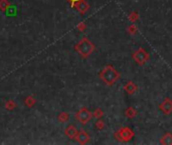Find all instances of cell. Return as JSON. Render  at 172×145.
<instances>
[{
  "label": "cell",
  "instance_id": "7a4b0ae2",
  "mask_svg": "<svg viewBox=\"0 0 172 145\" xmlns=\"http://www.w3.org/2000/svg\"><path fill=\"white\" fill-rule=\"evenodd\" d=\"M75 48L84 58H86L89 56H91L92 52L95 49V46H94V44L92 43V41L89 38L83 37L79 41V43L75 46Z\"/></svg>",
  "mask_w": 172,
  "mask_h": 145
},
{
  "label": "cell",
  "instance_id": "7402d4cb",
  "mask_svg": "<svg viewBox=\"0 0 172 145\" xmlns=\"http://www.w3.org/2000/svg\"><path fill=\"white\" fill-rule=\"evenodd\" d=\"M69 1H71V3H75V2H78V1H80V0H69Z\"/></svg>",
  "mask_w": 172,
  "mask_h": 145
},
{
  "label": "cell",
  "instance_id": "52a82bcc",
  "mask_svg": "<svg viewBox=\"0 0 172 145\" xmlns=\"http://www.w3.org/2000/svg\"><path fill=\"white\" fill-rule=\"evenodd\" d=\"M76 139H77L78 142L81 143V144H86V143H88L90 141V136L87 132L81 131V132H78Z\"/></svg>",
  "mask_w": 172,
  "mask_h": 145
},
{
  "label": "cell",
  "instance_id": "ba28073f",
  "mask_svg": "<svg viewBox=\"0 0 172 145\" xmlns=\"http://www.w3.org/2000/svg\"><path fill=\"white\" fill-rule=\"evenodd\" d=\"M77 134H78V130L75 125H69V126L67 127V129H65V135H67V137H69L71 139L76 138Z\"/></svg>",
  "mask_w": 172,
  "mask_h": 145
},
{
  "label": "cell",
  "instance_id": "8992f818",
  "mask_svg": "<svg viewBox=\"0 0 172 145\" xmlns=\"http://www.w3.org/2000/svg\"><path fill=\"white\" fill-rule=\"evenodd\" d=\"M159 108L164 114L169 115L170 113L172 112V102L170 101V99L166 98L165 100H164V102L162 103V104H160Z\"/></svg>",
  "mask_w": 172,
  "mask_h": 145
},
{
  "label": "cell",
  "instance_id": "5b68a950",
  "mask_svg": "<svg viewBox=\"0 0 172 145\" xmlns=\"http://www.w3.org/2000/svg\"><path fill=\"white\" fill-rule=\"evenodd\" d=\"M133 58H134V60H135V62H137V64H139L142 66V64H144L148 60L149 56H148L147 52L144 50V48L140 47L139 49H138L137 51L133 54Z\"/></svg>",
  "mask_w": 172,
  "mask_h": 145
},
{
  "label": "cell",
  "instance_id": "30bf717a",
  "mask_svg": "<svg viewBox=\"0 0 172 145\" xmlns=\"http://www.w3.org/2000/svg\"><path fill=\"white\" fill-rule=\"evenodd\" d=\"M124 89H125V91L128 93V94L132 95V94H134V93L136 92V90H137V87H136V85L134 84L133 82H128V84L124 87Z\"/></svg>",
  "mask_w": 172,
  "mask_h": 145
},
{
  "label": "cell",
  "instance_id": "ffe728a7",
  "mask_svg": "<svg viewBox=\"0 0 172 145\" xmlns=\"http://www.w3.org/2000/svg\"><path fill=\"white\" fill-rule=\"evenodd\" d=\"M138 18V15L136 13H134V14H131V15H130V19L132 20V21H135L136 19H137Z\"/></svg>",
  "mask_w": 172,
  "mask_h": 145
},
{
  "label": "cell",
  "instance_id": "e0dca14e",
  "mask_svg": "<svg viewBox=\"0 0 172 145\" xmlns=\"http://www.w3.org/2000/svg\"><path fill=\"white\" fill-rule=\"evenodd\" d=\"M103 115H104V113L101 109H97V110L95 111V113H94V116H95L96 118H101Z\"/></svg>",
  "mask_w": 172,
  "mask_h": 145
},
{
  "label": "cell",
  "instance_id": "277c9868",
  "mask_svg": "<svg viewBox=\"0 0 172 145\" xmlns=\"http://www.w3.org/2000/svg\"><path fill=\"white\" fill-rule=\"evenodd\" d=\"M115 136L121 141H129V140H131V139L133 138L134 132L130 128L125 127V128L120 129V130L115 134Z\"/></svg>",
  "mask_w": 172,
  "mask_h": 145
},
{
  "label": "cell",
  "instance_id": "5bb4252c",
  "mask_svg": "<svg viewBox=\"0 0 172 145\" xmlns=\"http://www.w3.org/2000/svg\"><path fill=\"white\" fill-rule=\"evenodd\" d=\"M136 115H137V112H136L132 107H129V108L126 110V116L129 117V118H133V117H135Z\"/></svg>",
  "mask_w": 172,
  "mask_h": 145
},
{
  "label": "cell",
  "instance_id": "8fae6325",
  "mask_svg": "<svg viewBox=\"0 0 172 145\" xmlns=\"http://www.w3.org/2000/svg\"><path fill=\"white\" fill-rule=\"evenodd\" d=\"M161 143L162 144H172V135L170 133L165 134L161 138Z\"/></svg>",
  "mask_w": 172,
  "mask_h": 145
},
{
  "label": "cell",
  "instance_id": "9a60e30c",
  "mask_svg": "<svg viewBox=\"0 0 172 145\" xmlns=\"http://www.w3.org/2000/svg\"><path fill=\"white\" fill-rule=\"evenodd\" d=\"M59 120L61 121V122H67V121L69 120V115H67V113H61L59 116Z\"/></svg>",
  "mask_w": 172,
  "mask_h": 145
},
{
  "label": "cell",
  "instance_id": "9c48e42d",
  "mask_svg": "<svg viewBox=\"0 0 172 145\" xmlns=\"http://www.w3.org/2000/svg\"><path fill=\"white\" fill-rule=\"evenodd\" d=\"M89 8H90V5L86 1H84V0H80V1H78L77 9L79 10V11L81 12L82 14L86 13V12H87V10L89 9Z\"/></svg>",
  "mask_w": 172,
  "mask_h": 145
},
{
  "label": "cell",
  "instance_id": "2e32d148",
  "mask_svg": "<svg viewBox=\"0 0 172 145\" xmlns=\"http://www.w3.org/2000/svg\"><path fill=\"white\" fill-rule=\"evenodd\" d=\"M5 107H6V109H8V110H12L15 107V103L13 102V101H8V102L5 104Z\"/></svg>",
  "mask_w": 172,
  "mask_h": 145
},
{
  "label": "cell",
  "instance_id": "d6986e66",
  "mask_svg": "<svg viewBox=\"0 0 172 145\" xmlns=\"http://www.w3.org/2000/svg\"><path fill=\"white\" fill-rule=\"evenodd\" d=\"M136 30H137V28L135 27V25H131V26H130V28H129V31H130V33H131V34H133L134 32L136 31Z\"/></svg>",
  "mask_w": 172,
  "mask_h": 145
},
{
  "label": "cell",
  "instance_id": "7c38bea8",
  "mask_svg": "<svg viewBox=\"0 0 172 145\" xmlns=\"http://www.w3.org/2000/svg\"><path fill=\"white\" fill-rule=\"evenodd\" d=\"M8 6H9V2L7 0H0V10L1 11H6L8 9Z\"/></svg>",
  "mask_w": 172,
  "mask_h": 145
},
{
  "label": "cell",
  "instance_id": "4fadbf2b",
  "mask_svg": "<svg viewBox=\"0 0 172 145\" xmlns=\"http://www.w3.org/2000/svg\"><path fill=\"white\" fill-rule=\"evenodd\" d=\"M35 102H36V101H35V99L33 98V97H27L24 101L25 105H26L27 107H33L35 104Z\"/></svg>",
  "mask_w": 172,
  "mask_h": 145
},
{
  "label": "cell",
  "instance_id": "6da1fadb",
  "mask_svg": "<svg viewBox=\"0 0 172 145\" xmlns=\"http://www.w3.org/2000/svg\"><path fill=\"white\" fill-rule=\"evenodd\" d=\"M100 78L103 80V82L108 86H113L120 78V74L118 70H116L111 64H108L104 70L100 72Z\"/></svg>",
  "mask_w": 172,
  "mask_h": 145
},
{
  "label": "cell",
  "instance_id": "44dd1931",
  "mask_svg": "<svg viewBox=\"0 0 172 145\" xmlns=\"http://www.w3.org/2000/svg\"><path fill=\"white\" fill-rule=\"evenodd\" d=\"M84 28H86L85 23H80V24H79V29H80V30H83Z\"/></svg>",
  "mask_w": 172,
  "mask_h": 145
},
{
  "label": "cell",
  "instance_id": "3957f363",
  "mask_svg": "<svg viewBox=\"0 0 172 145\" xmlns=\"http://www.w3.org/2000/svg\"><path fill=\"white\" fill-rule=\"evenodd\" d=\"M76 118L82 124H87L92 119V112L90 110H88L87 108H82L80 111H78Z\"/></svg>",
  "mask_w": 172,
  "mask_h": 145
},
{
  "label": "cell",
  "instance_id": "ac0fdd59",
  "mask_svg": "<svg viewBox=\"0 0 172 145\" xmlns=\"http://www.w3.org/2000/svg\"><path fill=\"white\" fill-rule=\"evenodd\" d=\"M96 127H97L99 130H102V129L104 128V121L102 120H99L97 123H96Z\"/></svg>",
  "mask_w": 172,
  "mask_h": 145
}]
</instances>
